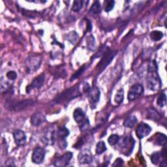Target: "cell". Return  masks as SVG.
<instances>
[{
	"mask_svg": "<svg viewBox=\"0 0 167 167\" xmlns=\"http://www.w3.org/2000/svg\"><path fill=\"white\" fill-rule=\"evenodd\" d=\"M55 138V134L54 131L50 130L45 134L44 136L43 137V142H45L47 144H53L54 139Z\"/></svg>",
	"mask_w": 167,
	"mask_h": 167,
	"instance_id": "obj_17",
	"label": "cell"
},
{
	"mask_svg": "<svg viewBox=\"0 0 167 167\" xmlns=\"http://www.w3.org/2000/svg\"><path fill=\"white\" fill-rule=\"evenodd\" d=\"M155 144L159 146H164L166 144L167 138L166 135L162 133H157L155 135Z\"/></svg>",
	"mask_w": 167,
	"mask_h": 167,
	"instance_id": "obj_19",
	"label": "cell"
},
{
	"mask_svg": "<svg viewBox=\"0 0 167 167\" xmlns=\"http://www.w3.org/2000/svg\"><path fill=\"white\" fill-rule=\"evenodd\" d=\"M116 54V52L111 51L108 49V50L103 54V56L99 63V64L97 66V68L99 69L101 71L105 69V67L112 61Z\"/></svg>",
	"mask_w": 167,
	"mask_h": 167,
	"instance_id": "obj_7",
	"label": "cell"
},
{
	"mask_svg": "<svg viewBox=\"0 0 167 167\" xmlns=\"http://www.w3.org/2000/svg\"><path fill=\"white\" fill-rule=\"evenodd\" d=\"M163 37V34L160 31H153L150 34V38L154 41H160Z\"/></svg>",
	"mask_w": 167,
	"mask_h": 167,
	"instance_id": "obj_24",
	"label": "cell"
},
{
	"mask_svg": "<svg viewBox=\"0 0 167 167\" xmlns=\"http://www.w3.org/2000/svg\"><path fill=\"white\" fill-rule=\"evenodd\" d=\"M73 117L76 123H82L85 120L86 114L81 108H77L74 111Z\"/></svg>",
	"mask_w": 167,
	"mask_h": 167,
	"instance_id": "obj_16",
	"label": "cell"
},
{
	"mask_svg": "<svg viewBox=\"0 0 167 167\" xmlns=\"http://www.w3.org/2000/svg\"><path fill=\"white\" fill-rule=\"evenodd\" d=\"M86 44L87 49H88L91 51H93L95 49V37L91 35L86 38Z\"/></svg>",
	"mask_w": 167,
	"mask_h": 167,
	"instance_id": "obj_20",
	"label": "cell"
},
{
	"mask_svg": "<svg viewBox=\"0 0 167 167\" xmlns=\"http://www.w3.org/2000/svg\"><path fill=\"white\" fill-rule=\"evenodd\" d=\"M144 87L140 84H137L133 85L128 92L127 98L129 101H134L142 96V94L144 93Z\"/></svg>",
	"mask_w": 167,
	"mask_h": 167,
	"instance_id": "obj_5",
	"label": "cell"
},
{
	"mask_svg": "<svg viewBox=\"0 0 167 167\" xmlns=\"http://www.w3.org/2000/svg\"><path fill=\"white\" fill-rule=\"evenodd\" d=\"M45 156V151L43 148H36L32 154V161L35 164H40L43 163Z\"/></svg>",
	"mask_w": 167,
	"mask_h": 167,
	"instance_id": "obj_9",
	"label": "cell"
},
{
	"mask_svg": "<svg viewBox=\"0 0 167 167\" xmlns=\"http://www.w3.org/2000/svg\"><path fill=\"white\" fill-rule=\"evenodd\" d=\"M14 142L18 146H23L26 144L27 138L25 133L21 130H16L13 133Z\"/></svg>",
	"mask_w": 167,
	"mask_h": 167,
	"instance_id": "obj_12",
	"label": "cell"
},
{
	"mask_svg": "<svg viewBox=\"0 0 167 167\" xmlns=\"http://www.w3.org/2000/svg\"><path fill=\"white\" fill-rule=\"evenodd\" d=\"M58 144L61 149H65L67 146V143L65 138H58Z\"/></svg>",
	"mask_w": 167,
	"mask_h": 167,
	"instance_id": "obj_35",
	"label": "cell"
},
{
	"mask_svg": "<svg viewBox=\"0 0 167 167\" xmlns=\"http://www.w3.org/2000/svg\"><path fill=\"white\" fill-rule=\"evenodd\" d=\"M89 93V100L91 105H96L100 99V91L98 87L94 86L91 88Z\"/></svg>",
	"mask_w": 167,
	"mask_h": 167,
	"instance_id": "obj_14",
	"label": "cell"
},
{
	"mask_svg": "<svg viewBox=\"0 0 167 167\" xmlns=\"http://www.w3.org/2000/svg\"><path fill=\"white\" fill-rule=\"evenodd\" d=\"M157 105L158 106H159L160 107H163L166 105V95L164 93H161L160 94L159 96L157 99Z\"/></svg>",
	"mask_w": 167,
	"mask_h": 167,
	"instance_id": "obj_29",
	"label": "cell"
},
{
	"mask_svg": "<svg viewBox=\"0 0 167 167\" xmlns=\"http://www.w3.org/2000/svg\"><path fill=\"white\" fill-rule=\"evenodd\" d=\"M69 134V130L65 127H60L58 131V138H65Z\"/></svg>",
	"mask_w": 167,
	"mask_h": 167,
	"instance_id": "obj_23",
	"label": "cell"
},
{
	"mask_svg": "<svg viewBox=\"0 0 167 167\" xmlns=\"http://www.w3.org/2000/svg\"><path fill=\"white\" fill-rule=\"evenodd\" d=\"M160 154L158 152L154 153L152 156H151V160H152V162L154 164H157L159 163L160 161Z\"/></svg>",
	"mask_w": 167,
	"mask_h": 167,
	"instance_id": "obj_31",
	"label": "cell"
},
{
	"mask_svg": "<svg viewBox=\"0 0 167 167\" xmlns=\"http://www.w3.org/2000/svg\"><path fill=\"white\" fill-rule=\"evenodd\" d=\"M124 99V91L123 89L119 90L114 97V101L117 104H121Z\"/></svg>",
	"mask_w": 167,
	"mask_h": 167,
	"instance_id": "obj_25",
	"label": "cell"
},
{
	"mask_svg": "<svg viewBox=\"0 0 167 167\" xmlns=\"http://www.w3.org/2000/svg\"><path fill=\"white\" fill-rule=\"evenodd\" d=\"M106 150H107V147L105 143L103 141H99L96 146V149H95L96 154L98 155H101L102 153H104Z\"/></svg>",
	"mask_w": 167,
	"mask_h": 167,
	"instance_id": "obj_22",
	"label": "cell"
},
{
	"mask_svg": "<svg viewBox=\"0 0 167 167\" xmlns=\"http://www.w3.org/2000/svg\"><path fill=\"white\" fill-rule=\"evenodd\" d=\"M85 69H86V67H85V65L83 66V67H82L80 69H79V70H78L77 72H76V73H75L72 77H71L70 81H73L75 80V79L77 78L78 76H80L82 74V73L84 72V71L85 70Z\"/></svg>",
	"mask_w": 167,
	"mask_h": 167,
	"instance_id": "obj_33",
	"label": "cell"
},
{
	"mask_svg": "<svg viewBox=\"0 0 167 167\" xmlns=\"http://www.w3.org/2000/svg\"><path fill=\"white\" fill-rule=\"evenodd\" d=\"M78 160L81 164H90L93 161V155L89 149H84L78 154Z\"/></svg>",
	"mask_w": 167,
	"mask_h": 167,
	"instance_id": "obj_10",
	"label": "cell"
},
{
	"mask_svg": "<svg viewBox=\"0 0 167 167\" xmlns=\"http://www.w3.org/2000/svg\"><path fill=\"white\" fill-rule=\"evenodd\" d=\"M101 10V5L99 1H95L91 5L90 8V12L93 14H99Z\"/></svg>",
	"mask_w": 167,
	"mask_h": 167,
	"instance_id": "obj_21",
	"label": "cell"
},
{
	"mask_svg": "<svg viewBox=\"0 0 167 167\" xmlns=\"http://www.w3.org/2000/svg\"><path fill=\"white\" fill-rule=\"evenodd\" d=\"M162 156L165 158L166 157V148H164L163 150H162Z\"/></svg>",
	"mask_w": 167,
	"mask_h": 167,
	"instance_id": "obj_37",
	"label": "cell"
},
{
	"mask_svg": "<svg viewBox=\"0 0 167 167\" xmlns=\"http://www.w3.org/2000/svg\"><path fill=\"white\" fill-rule=\"evenodd\" d=\"M44 80H45V75L44 73L39 75L38 76L35 78L34 80L32 81V82H31V85L27 87L26 89L27 91L29 92V90L35 88V89L40 88V87L43 85Z\"/></svg>",
	"mask_w": 167,
	"mask_h": 167,
	"instance_id": "obj_13",
	"label": "cell"
},
{
	"mask_svg": "<svg viewBox=\"0 0 167 167\" xmlns=\"http://www.w3.org/2000/svg\"><path fill=\"white\" fill-rule=\"evenodd\" d=\"M120 144L118 146L120 148L121 152L126 155H128L131 154L132 150L134 145V140L132 137H125L119 140Z\"/></svg>",
	"mask_w": 167,
	"mask_h": 167,
	"instance_id": "obj_3",
	"label": "cell"
},
{
	"mask_svg": "<svg viewBox=\"0 0 167 167\" xmlns=\"http://www.w3.org/2000/svg\"><path fill=\"white\" fill-rule=\"evenodd\" d=\"M34 102L32 99H24L19 101H17L11 103L10 105V110L18 112V111L23 110L33 106Z\"/></svg>",
	"mask_w": 167,
	"mask_h": 167,
	"instance_id": "obj_4",
	"label": "cell"
},
{
	"mask_svg": "<svg viewBox=\"0 0 167 167\" xmlns=\"http://www.w3.org/2000/svg\"><path fill=\"white\" fill-rule=\"evenodd\" d=\"M163 164H160V166H164V167H166V161H163Z\"/></svg>",
	"mask_w": 167,
	"mask_h": 167,
	"instance_id": "obj_38",
	"label": "cell"
},
{
	"mask_svg": "<svg viewBox=\"0 0 167 167\" xmlns=\"http://www.w3.org/2000/svg\"><path fill=\"white\" fill-rule=\"evenodd\" d=\"M137 117L136 116H130L125 119L123 122V125L125 127H128V128H133L137 124Z\"/></svg>",
	"mask_w": 167,
	"mask_h": 167,
	"instance_id": "obj_18",
	"label": "cell"
},
{
	"mask_svg": "<svg viewBox=\"0 0 167 167\" xmlns=\"http://www.w3.org/2000/svg\"><path fill=\"white\" fill-rule=\"evenodd\" d=\"M123 164V161L122 159L120 158H118L117 159L114 161V164H112L113 166H122Z\"/></svg>",
	"mask_w": 167,
	"mask_h": 167,
	"instance_id": "obj_36",
	"label": "cell"
},
{
	"mask_svg": "<svg viewBox=\"0 0 167 167\" xmlns=\"http://www.w3.org/2000/svg\"><path fill=\"white\" fill-rule=\"evenodd\" d=\"M120 138V137H119L117 134H112L108 137V142L111 146H115L118 143Z\"/></svg>",
	"mask_w": 167,
	"mask_h": 167,
	"instance_id": "obj_28",
	"label": "cell"
},
{
	"mask_svg": "<svg viewBox=\"0 0 167 167\" xmlns=\"http://www.w3.org/2000/svg\"><path fill=\"white\" fill-rule=\"evenodd\" d=\"M115 2L114 1H107L105 2V10L106 12H109L110 11H112L113 9V8L114 7Z\"/></svg>",
	"mask_w": 167,
	"mask_h": 167,
	"instance_id": "obj_32",
	"label": "cell"
},
{
	"mask_svg": "<svg viewBox=\"0 0 167 167\" xmlns=\"http://www.w3.org/2000/svg\"><path fill=\"white\" fill-rule=\"evenodd\" d=\"M79 95H81V93L79 91L78 87H71V88L67 89L65 91L60 94L55 99V102L56 103H61L67 101L72 100Z\"/></svg>",
	"mask_w": 167,
	"mask_h": 167,
	"instance_id": "obj_2",
	"label": "cell"
},
{
	"mask_svg": "<svg viewBox=\"0 0 167 167\" xmlns=\"http://www.w3.org/2000/svg\"><path fill=\"white\" fill-rule=\"evenodd\" d=\"M45 120V117L41 112H36L31 117V123L35 127L41 125Z\"/></svg>",
	"mask_w": 167,
	"mask_h": 167,
	"instance_id": "obj_15",
	"label": "cell"
},
{
	"mask_svg": "<svg viewBox=\"0 0 167 167\" xmlns=\"http://www.w3.org/2000/svg\"><path fill=\"white\" fill-rule=\"evenodd\" d=\"M151 131H152V127L146 123H142L137 127L136 134L138 138L141 139L148 136Z\"/></svg>",
	"mask_w": 167,
	"mask_h": 167,
	"instance_id": "obj_8",
	"label": "cell"
},
{
	"mask_svg": "<svg viewBox=\"0 0 167 167\" xmlns=\"http://www.w3.org/2000/svg\"><path fill=\"white\" fill-rule=\"evenodd\" d=\"M146 82L150 90L157 91L161 87V81L157 73V65L155 61L148 66Z\"/></svg>",
	"mask_w": 167,
	"mask_h": 167,
	"instance_id": "obj_1",
	"label": "cell"
},
{
	"mask_svg": "<svg viewBox=\"0 0 167 167\" xmlns=\"http://www.w3.org/2000/svg\"><path fill=\"white\" fill-rule=\"evenodd\" d=\"M148 116L149 119H152L155 121H157L160 118L159 114L154 109H149L148 111Z\"/></svg>",
	"mask_w": 167,
	"mask_h": 167,
	"instance_id": "obj_27",
	"label": "cell"
},
{
	"mask_svg": "<svg viewBox=\"0 0 167 167\" xmlns=\"http://www.w3.org/2000/svg\"><path fill=\"white\" fill-rule=\"evenodd\" d=\"M6 76L11 81H14V80H15L16 78H17V73H16L15 71H13V70L9 71V72H8L7 73Z\"/></svg>",
	"mask_w": 167,
	"mask_h": 167,
	"instance_id": "obj_34",
	"label": "cell"
},
{
	"mask_svg": "<svg viewBox=\"0 0 167 167\" xmlns=\"http://www.w3.org/2000/svg\"><path fill=\"white\" fill-rule=\"evenodd\" d=\"M41 61L42 60L40 56H38L36 55H31V56L28 58L26 61V65L28 70L29 71H31V72L37 70L40 67Z\"/></svg>",
	"mask_w": 167,
	"mask_h": 167,
	"instance_id": "obj_6",
	"label": "cell"
},
{
	"mask_svg": "<svg viewBox=\"0 0 167 167\" xmlns=\"http://www.w3.org/2000/svg\"><path fill=\"white\" fill-rule=\"evenodd\" d=\"M83 5V2L81 1V0H76V1H75L73 4L72 7V10L74 12H78L80 11L81 9H82Z\"/></svg>",
	"mask_w": 167,
	"mask_h": 167,
	"instance_id": "obj_30",
	"label": "cell"
},
{
	"mask_svg": "<svg viewBox=\"0 0 167 167\" xmlns=\"http://www.w3.org/2000/svg\"><path fill=\"white\" fill-rule=\"evenodd\" d=\"M73 157V154L68 152L65 153L60 157L56 159L54 162V164L55 166H67Z\"/></svg>",
	"mask_w": 167,
	"mask_h": 167,
	"instance_id": "obj_11",
	"label": "cell"
},
{
	"mask_svg": "<svg viewBox=\"0 0 167 167\" xmlns=\"http://www.w3.org/2000/svg\"><path fill=\"white\" fill-rule=\"evenodd\" d=\"M78 39V35L75 31H72L67 35V40L72 44H75Z\"/></svg>",
	"mask_w": 167,
	"mask_h": 167,
	"instance_id": "obj_26",
	"label": "cell"
}]
</instances>
